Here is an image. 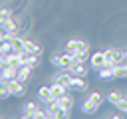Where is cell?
<instances>
[{"instance_id": "1", "label": "cell", "mask_w": 127, "mask_h": 119, "mask_svg": "<svg viewBox=\"0 0 127 119\" xmlns=\"http://www.w3.org/2000/svg\"><path fill=\"white\" fill-rule=\"evenodd\" d=\"M65 52L71 54V58L75 61H85L87 56H89V44L83 42V40H67L65 42Z\"/></svg>"}, {"instance_id": "2", "label": "cell", "mask_w": 127, "mask_h": 119, "mask_svg": "<svg viewBox=\"0 0 127 119\" xmlns=\"http://www.w3.org/2000/svg\"><path fill=\"white\" fill-rule=\"evenodd\" d=\"M101 103H103V95L99 93V91H93L85 101H83V107H81V111L85 113V115H93L99 107H101Z\"/></svg>"}, {"instance_id": "3", "label": "cell", "mask_w": 127, "mask_h": 119, "mask_svg": "<svg viewBox=\"0 0 127 119\" xmlns=\"http://www.w3.org/2000/svg\"><path fill=\"white\" fill-rule=\"evenodd\" d=\"M48 113H50V117H54V119H67V117H69V109L62 107L56 99H52V101L48 103Z\"/></svg>"}, {"instance_id": "4", "label": "cell", "mask_w": 127, "mask_h": 119, "mask_svg": "<svg viewBox=\"0 0 127 119\" xmlns=\"http://www.w3.org/2000/svg\"><path fill=\"white\" fill-rule=\"evenodd\" d=\"M54 65H60V67H64V69H69L71 65H73V58H71V54H67V52H64V54H60V56H52V60H50Z\"/></svg>"}, {"instance_id": "5", "label": "cell", "mask_w": 127, "mask_h": 119, "mask_svg": "<svg viewBox=\"0 0 127 119\" xmlns=\"http://www.w3.org/2000/svg\"><path fill=\"white\" fill-rule=\"evenodd\" d=\"M2 83H6L10 87V91H12L14 97H24L26 95V87H24V83L20 79H2Z\"/></svg>"}, {"instance_id": "6", "label": "cell", "mask_w": 127, "mask_h": 119, "mask_svg": "<svg viewBox=\"0 0 127 119\" xmlns=\"http://www.w3.org/2000/svg\"><path fill=\"white\" fill-rule=\"evenodd\" d=\"M20 22L16 20V18H10V20H6V22H2V32H6V34H14V36H20Z\"/></svg>"}, {"instance_id": "7", "label": "cell", "mask_w": 127, "mask_h": 119, "mask_svg": "<svg viewBox=\"0 0 127 119\" xmlns=\"http://www.w3.org/2000/svg\"><path fill=\"white\" fill-rule=\"evenodd\" d=\"M105 60H107V63H123V52L121 50H117V48H109V50H105Z\"/></svg>"}, {"instance_id": "8", "label": "cell", "mask_w": 127, "mask_h": 119, "mask_svg": "<svg viewBox=\"0 0 127 119\" xmlns=\"http://www.w3.org/2000/svg\"><path fill=\"white\" fill-rule=\"evenodd\" d=\"M24 48H26V54H36V56H42V52H44L42 44H38L36 40H28V38H24Z\"/></svg>"}, {"instance_id": "9", "label": "cell", "mask_w": 127, "mask_h": 119, "mask_svg": "<svg viewBox=\"0 0 127 119\" xmlns=\"http://www.w3.org/2000/svg\"><path fill=\"white\" fill-rule=\"evenodd\" d=\"M99 79H115V63H105L99 67Z\"/></svg>"}, {"instance_id": "10", "label": "cell", "mask_w": 127, "mask_h": 119, "mask_svg": "<svg viewBox=\"0 0 127 119\" xmlns=\"http://www.w3.org/2000/svg\"><path fill=\"white\" fill-rule=\"evenodd\" d=\"M89 61H91V67H95V69L103 67V65L107 63V60H105V52H95V54H91Z\"/></svg>"}, {"instance_id": "11", "label": "cell", "mask_w": 127, "mask_h": 119, "mask_svg": "<svg viewBox=\"0 0 127 119\" xmlns=\"http://www.w3.org/2000/svg\"><path fill=\"white\" fill-rule=\"evenodd\" d=\"M38 97H40V101L42 103H50L54 97H52V85H42L40 89H38Z\"/></svg>"}, {"instance_id": "12", "label": "cell", "mask_w": 127, "mask_h": 119, "mask_svg": "<svg viewBox=\"0 0 127 119\" xmlns=\"http://www.w3.org/2000/svg\"><path fill=\"white\" fill-rule=\"evenodd\" d=\"M69 71H71V75H87V65H85V61H73V65L69 67Z\"/></svg>"}, {"instance_id": "13", "label": "cell", "mask_w": 127, "mask_h": 119, "mask_svg": "<svg viewBox=\"0 0 127 119\" xmlns=\"http://www.w3.org/2000/svg\"><path fill=\"white\" fill-rule=\"evenodd\" d=\"M38 103H34V101H30V103H26V107H24V119H36V113H38Z\"/></svg>"}, {"instance_id": "14", "label": "cell", "mask_w": 127, "mask_h": 119, "mask_svg": "<svg viewBox=\"0 0 127 119\" xmlns=\"http://www.w3.org/2000/svg\"><path fill=\"white\" fill-rule=\"evenodd\" d=\"M32 69H34V67H30L28 63H24V65L18 69V79H20L22 83H26V81L32 77Z\"/></svg>"}, {"instance_id": "15", "label": "cell", "mask_w": 127, "mask_h": 119, "mask_svg": "<svg viewBox=\"0 0 127 119\" xmlns=\"http://www.w3.org/2000/svg\"><path fill=\"white\" fill-rule=\"evenodd\" d=\"M56 101H58V103H60L62 107L69 109V111H71V107H73V103H75V101H73V95H69V91H67V93H64L62 97H58Z\"/></svg>"}, {"instance_id": "16", "label": "cell", "mask_w": 127, "mask_h": 119, "mask_svg": "<svg viewBox=\"0 0 127 119\" xmlns=\"http://www.w3.org/2000/svg\"><path fill=\"white\" fill-rule=\"evenodd\" d=\"M115 79H127V61L115 65Z\"/></svg>"}, {"instance_id": "17", "label": "cell", "mask_w": 127, "mask_h": 119, "mask_svg": "<svg viewBox=\"0 0 127 119\" xmlns=\"http://www.w3.org/2000/svg\"><path fill=\"white\" fill-rule=\"evenodd\" d=\"M71 87H75V89H85V87H87L85 77H83V75H73V77H71Z\"/></svg>"}, {"instance_id": "18", "label": "cell", "mask_w": 127, "mask_h": 119, "mask_svg": "<svg viewBox=\"0 0 127 119\" xmlns=\"http://www.w3.org/2000/svg\"><path fill=\"white\" fill-rule=\"evenodd\" d=\"M64 93H67V87H65V85H60V83H52V97H54V99L62 97Z\"/></svg>"}, {"instance_id": "19", "label": "cell", "mask_w": 127, "mask_h": 119, "mask_svg": "<svg viewBox=\"0 0 127 119\" xmlns=\"http://www.w3.org/2000/svg\"><path fill=\"white\" fill-rule=\"evenodd\" d=\"M24 63H28L30 67H38V65H40V56H36V54H26V56H24Z\"/></svg>"}, {"instance_id": "20", "label": "cell", "mask_w": 127, "mask_h": 119, "mask_svg": "<svg viewBox=\"0 0 127 119\" xmlns=\"http://www.w3.org/2000/svg\"><path fill=\"white\" fill-rule=\"evenodd\" d=\"M10 95H12V91H10V87H8L6 83H2V85H0V97H2V101H4V99H8Z\"/></svg>"}, {"instance_id": "21", "label": "cell", "mask_w": 127, "mask_h": 119, "mask_svg": "<svg viewBox=\"0 0 127 119\" xmlns=\"http://www.w3.org/2000/svg\"><path fill=\"white\" fill-rule=\"evenodd\" d=\"M12 14H14V12H12L10 8H2V12H0V22L10 20V18H12Z\"/></svg>"}, {"instance_id": "22", "label": "cell", "mask_w": 127, "mask_h": 119, "mask_svg": "<svg viewBox=\"0 0 127 119\" xmlns=\"http://www.w3.org/2000/svg\"><path fill=\"white\" fill-rule=\"evenodd\" d=\"M123 61H127V50L123 52Z\"/></svg>"}]
</instances>
